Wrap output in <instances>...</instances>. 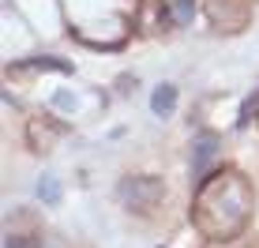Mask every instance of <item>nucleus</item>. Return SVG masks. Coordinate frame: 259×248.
I'll return each mask as SVG.
<instances>
[{
  "label": "nucleus",
  "instance_id": "6e6552de",
  "mask_svg": "<svg viewBox=\"0 0 259 248\" xmlns=\"http://www.w3.org/2000/svg\"><path fill=\"white\" fill-rule=\"evenodd\" d=\"M4 248H41V237L38 233H8Z\"/></svg>",
  "mask_w": 259,
  "mask_h": 248
},
{
  "label": "nucleus",
  "instance_id": "7ed1b4c3",
  "mask_svg": "<svg viewBox=\"0 0 259 248\" xmlns=\"http://www.w3.org/2000/svg\"><path fill=\"white\" fill-rule=\"evenodd\" d=\"M60 136H64V124L53 120V117H34L30 124H26V143H30V150H38V154L53 150Z\"/></svg>",
  "mask_w": 259,
  "mask_h": 248
},
{
  "label": "nucleus",
  "instance_id": "423d86ee",
  "mask_svg": "<svg viewBox=\"0 0 259 248\" xmlns=\"http://www.w3.org/2000/svg\"><path fill=\"white\" fill-rule=\"evenodd\" d=\"M165 8H169V19H173V23H188L192 12H195L192 0H165Z\"/></svg>",
  "mask_w": 259,
  "mask_h": 248
},
{
  "label": "nucleus",
  "instance_id": "f257e3e1",
  "mask_svg": "<svg viewBox=\"0 0 259 248\" xmlns=\"http://www.w3.org/2000/svg\"><path fill=\"white\" fill-rule=\"evenodd\" d=\"M252 184L240 170H214L203 177L192 199V226L210 241H233L252 218Z\"/></svg>",
  "mask_w": 259,
  "mask_h": 248
},
{
  "label": "nucleus",
  "instance_id": "f03ea898",
  "mask_svg": "<svg viewBox=\"0 0 259 248\" xmlns=\"http://www.w3.org/2000/svg\"><path fill=\"white\" fill-rule=\"evenodd\" d=\"M117 196L120 203L128 211H150V207H158L165 196V181L162 177H150V173H143V177H124L120 181V188H117Z\"/></svg>",
  "mask_w": 259,
  "mask_h": 248
},
{
  "label": "nucleus",
  "instance_id": "39448f33",
  "mask_svg": "<svg viewBox=\"0 0 259 248\" xmlns=\"http://www.w3.org/2000/svg\"><path fill=\"white\" fill-rule=\"evenodd\" d=\"M23 72H68V64L64 60H53V57H41V60H30V64L8 68V75H23Z\"/></svg>",
  "mask_w": 259,
  "mask_h": 248
},
{
  "label": "nucleus",
  "instance_id": "0eeeda50",
  "mask_svg": "<svg viewBox=\"0 0 259 248\" xmlns=\"http://www.w3.org/2000/svg\"><path fill=\"white\" fill-rule=\"evenodd\" d=\"M210 154H214V136H199L195 139V173L210 162Z\"/></svg>",
  "mask_w": 259,
  "mask_h": 248
},
{
  "label": "nucleus",
  "instance_id": "1a4fd4ad",
  "mask_svg": "<svg viewBox=\"0 0 259 248\" xmlns=\"http://www.w3.org/2000/svg\"><path fill=\"white\" fill-rule=\"evenodd\" d=\"M38 196H41V203H60V184L53 181V177H41V184H38Z\"/></svg>",
  "mask_w": 259,
  "mask_h": 248
},
{
  "label": "nucleus",
  "instance_id": "20e7f679",
  "mask_svg": "<svg viewBox=\"0 0 259 248\" xmlns=\"http://www.w3.org/2000/svg\"><path fill=\"white\" fill-rule=\"evenodd\" d=\"M173 105H177V87H158L154 94H150V109L158 113V117H169V113H173Z\"/></svg>",
  "mask_w": 259,
  "mask_h": 248
},
{
  "label": "nucleus",
  "instance_id": "9d476101",
  "mask_svg": "<svg viewBox=\"0 0 259 248\" xmlns=\"http://www.w3.org/2000/svg\"><path fill=\"white\" fill-rule=\"evenodd\" d=\"M252 117H259V91H255V94H252V98H248L244 105H240V117H237V128H244V124L252 120Z\"/></svg>",
  "mask_w": 259,
  "mask_h": 248
}]
</instances>
